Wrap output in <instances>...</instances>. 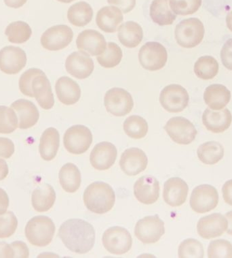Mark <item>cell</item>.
<instances>
[{
  "instance_id": "cell-21",
  "label": "cell",
  "mask_w": 232,
  "mask_h": 258,
  "mask_svg": "<svg viewBox=\"0 0 232 258\" xmlns=\"http://www.w3.org/2000/svg\"><path fill=\"white\" fill-rule=\"evenodd\" d=\"M188 191V185L185 180L178 177L169 178L164 183V201L171 207H179L186 201Z\"/></svg>"
},
{
  "instance_id": "cell-49",
  "label": "cell",
  "mask_w": 232,
  "mask_h": 258,
  "mask_svg": "<svg viewBox=\"0 0 232 258\" xmlns=\"http://www.w3.org/2000/svg\"><path fill=\"white\" fill-rule=\"evenodd\" d=\"M222 194L225 203L232 206V179L227 180L222 187Z\"/></svg>"
},
{
  "instance_id": "cell-26",
  "label": "cell",
  "mask_w": 232,
  "mask_h": 258,
  "mask_svg": "<svg viewBox=\"0 0 232 258\" xmlns=\"http://www.w3.org/2000/svg\"><path fill=\"white\" fill-rule=\"evenodd\" d=\"M55 90L58 99L65 105H73L80 99V86L69 77H62L58 79L55 85Z\"/></svg>"
},
{
  "instance_id": "cell-3",
  "label": "cell",
  "mask_w": 232,
  "mask_h": 258,
  "mask_svg": "<svg viewBox=\"0 0 232 258\" xmlns=\"http://www.w3.org/2000/svg\"><path fill=\"white\" fill-rule=\"evenodd\" d=\"M55 225L50 217L37 216L31 219L25 227V236L37 247H46L53 240Z\"/></svg>"
},
{
  "instance_id": "cell-2",
  "label": "cell",
  "mask_w": 232,
  "mask_h": 258,
  "mask_svg": "<svg viewBox=\"0 0 232 258\" xmlns=\"http://www.w3.org/2000/svg\"><path fill=\"white\" fill-rule=\"evenodd\" d=\"M84 202L89 211L96 214H104L111 211L115 205V192L109 184L94 182L85 190Z\"/></svg>"
},
{
  "instance_id": "cell-23",
  "label": "cell",
  "mask_w": 232,
  "mask_h": 258,
  "mask_svg": "<svg viewBox=\"0 0 232 258\" xmlns=\"http://www.w3.org/2000/svg\"><path fill=\"white\" fill-rule=\"evenodd\" d=\"M11 108L16 112L20 129H29L38 123L40 114L36 106L31 101L21 99L13 102Z\"/></svg>"
},
{
  "instance_id": "cell-52",
  "label": "cell",
  "mask_w": 232,
  "mask_h": 258,
  "mask_svg": "<svg viewBox=\"0 0 232 258\" xmlns=\"http://www.w3.org/2000/svg\"><path fill=\"white\" fill-rule=\"evenodd\" d=\"M5 5L13 9H19L26 4L28 0H4Z\"/></svg>"
},
{
  "instance_id": "cell-11",
  "label": "cell",
  "mask_w": 232,
  "mask_h": 258,
  "mask_svg": "<svg viewBox=\"0 0 232 258\" xmlns=\"http://www.w3.org/2000/svg\"><path fill=\"white\" fill-rule=\"evenodd\" d=\"M164 129L171 139L179 145L191 144L198 133L194 125L182 117L171 118L166 123Z\"/></svg>"
},
{
  "instance_id": "cell-30",
  "label": "cell",
  "mask_w": 232,
  "mask_h": 258,
  "mask_svg": "<svg viewBox=\"0 0 232 258\" xmlns=\"http://www.w3.org/2000/svg\"><path fill=\"white\" fill-rule=\"evenodd\" d=\"M56 201V193L49 184L38 186L32 194L33 207L38 212H46L53 207Z\"/></svg>"
},
{
  "instance_id": "cell-47",
  "label": "cell",
  "mask_w": 232,
  "mask_h": 258,
  "mask_svg": "<svg viewBox=\"0 0 232 258\" xmlns=\"http://www.w3.org/2000/svg\"><path fill=\"white\" fill-rule=\"evenodd\" d=\"M109 5L117 7L123 13H129L136 6V0H107Z\"/></svg>"
},
{
  "instance_id": "cell-8",
  "label": "cell",
  "mask_w": 232,
  "mask_h": 258,
  "mask_svg": "<svg viewBox=\"0 0 232 258\" xmlns=\"http://www.w3.org/2000/svg\"><path fill=\"white\" fill-rule=\"evenodd\" d=\"M106 110L115 117H123L130 113L134 102L130 93L125 89L114 87L108 90L104 97Z\"/></svg>"
},
{
  "instance_id": "cell-7",
  "label": "cell",
  "mask_w": 232,
  "mask_h": 258,
  "mask_svg": "<svg viewBox=\"0 0 232 258\" xmlns=\"http://www.w3.org/2000/svg\"><path fill=\"white\" fill-rule=\"evenodd\" d=\"M92 143L91 131L86 126H71L63 137V144L66 150L75 155L82 154L88 151Z\"/></svg>"
},
{
  "instance_id": "cell-17",
  "label": "cell",
  "mask_w": 232,
  "mask_h": 258,
  "mask_svg": "<svg viewBox=\"0 0 232 258\" xmlns=\"http://www.w3.org/2000/svg\"><path fill=\"white\" fill-rule=\"evenodd\" d=\"M227 229V221L225 215L213 213L202 217L197 224V231L201 237L205 239L221 236Z\"/></svg>"
},
{
  "instance_id": "cell-31",
  "label": "cell",
  "mask_w": 232,
  "mask_h": 258,
  "mask_svg": "<svg viewBox=\"0 0 232 258\" xmlns=\"http://www.w3.org/2000/svg\"><path fill=\"white\" fill-rule=\"evenodd\" d=\"M150 15L152 21L160 26L172 25L177 18L170 7L169 0H153Z\"/></svg>"
},
{
  "instance_id": "cell-25",
  "label": "cell",
  "mask_w": 232,
  "mask_h": 258,
  "mask_svg": "<svg viewBox=\"0 0 232 258\" xmlns=\"http://www.w3.org/2000/svg\"><path fill=\"white\" fill-rule=\"evenodd\" d=\"M123 12L117 7H105L98 11L96 23L98 28L105 33H115L123 22Z\"/></svg>"
},
{
  "instance_id": "cell-18",
  "label": "cell",
  "mask_w": 232,
  "mask_h": 258,
  "mask_svg": "<svg viewBox=\"0 0 232 258\" xmlns=\"http://www.w3.org/2000/svg\"><path fill=\"white\" fill-rule=\"evenodd\" d=\"M77 47L80 51L90 56H98L104 53L107 42L100 33L93 30L83 31L77 36Z\"/></svg>"
},
{
  "instance_id": "cell-53",
  "label": "cell",
  "mask_w": 232,
  "mask_h": 258,
  "mask_svg": "<svg viewBox=\"0 0 232 258\" xmlns=\"http://www.w3.org/2000/svg\"><path fill=\"white\" fill-rule=\"evenodd\" d=\"M8 174H9V166L7 163L3 159H0V180L5 179Z\"/></svg>"
},
{
  "instance_id": "cell-55",
  "label": "cell",
  "mask_w": 232,
  "mask_h": 258,
  "mask_svg": "<svg viewBox=\"0 0 232 258\" xmlns=\"http://www.w3.org/2000/svg\"><path fill=\"white\" fill-rule=\"evenodd\" d=\"M226 25H227V28L232 32V10L226 17Z\"/></svg>"
},
{
  "instance_id": "cell-43",
  "label": "cell",
  "mask_w": 232,
  "mask_h": 258,
  "mask_svg": "<svg viewBox=\"0 0 232 258\" xmlns=\"http://www.w3.org/2000/svg\"><path fill=\"white\" fill-rule=\"evenodd\" d=\"M18 221L14 213L7 211L0 215V238H9L16 232Z\"/></svg>"
},
{
  "instance_id": "cell-34",
  "label": "cell",
  "mask_w": 232,
  "mask_h": 258,
  "mask_svg": "<svg viewBox=\"0 0 232 258\" xmlns=\"http://www.w3.org/2000/svg\"><path fill=\"white\" fill-rule=\"evenodd\" d=\"M197 154L203 164L214 165L223 158L224 148L218 142H207L198 147Z\"/></svg>"
},
{
  "instance_id": "cell-1",
  "label": "cell",
  "mask_w": 232,
  "mask_h": 258,
  "mask_svg": "<svg viewBox=\"0 0 232 258\" xmlns=\"http://www.w3.org/2000/svg\"><path fill=\"white\" fill-rule=\"evenodd\" d=\"M59 236L67 249L79 254L88 253L95 242L93 226L80 219H71L64 222L60 227Z\"/></svg>"
},
{
  "instance_id": "cell-36",
  "label": "cell",
  "mask_w": 232,
  "mask_h": 258,
  "mask_svg": "<svg viewBox=\"0 0 232 258\" xmlns=\"http://www.w3.org/2000/svg\"><path fill=\"white\" fill-rule=\"evenodd\" d=\"M217 61L211 56H202L197 60L194 65V73L199 79L210 80L218 73Z\"/></svg>"
},
{
  "instance_id": "cell-50",
  "label": "cell",
  "mask_w": 232,
  "mask_h": 258,
  "mask_svg": "<svg viewBox=\"0 0 232 258\" xmlns=\"http://www.w3.org/2000/svg\"><path fill=\"white\" fill-rule=\"evenodd\" d=\"M9 207V198L7 192L0 188V215L7 212Z\"/></svg>"
},
{
  "instance_id": "cell-28",
  "label": "cell",
  "mask_w": 232,
  "mask_h": 258,
  "mask_svg": "<svg viewBox=\"0 0 232 258\" xmlns=\"http://www.w3.org/2000/svg\"><path fill=\"white\" fill-rule=\"evenodd\" d=\"M119 39L126 47L133 48L140 44L144 38V31L140 25L134 21H127L119 29Z\"/></svg>"
},
{
  "instance_id": "cell-54",
  "label": "cell",
  "mask_w": 232,
  "mask_h": 258,
  "mask_svg": "<svg viewBox=\"0 0 232 258\" xmlns=\"http://www.w3.org/2000/svg\"><path fill=\"white\" fill-rule=\"evenodd\" d=\"M225 217L227 221V229L226 232L232 236V211L226 213Z\"/></svg>"
},
{
  "instance_id": "cell-38",
  "label": "cell",
  "mask_w": 232,
  "mask_h": 258,
  "mask_svg": "<svg viewBox=\"0 0 232 258\" xmlns=\"http://www.w3.org/2000/svg\"><path fill=\"white\" fill-rule=\"evenodd\" d=\"M123 50L117 44L108 42L104 53L97 56L98 63L105 69H112L119 65L123 59Z\"/></svg>"
},
{
  "instance_id": "cell-9",
  "label": "cell",
  "mask_w": 232,
  "mask_h": 258,
  "mask_svg": "<svg viewBox=\"0 0 232 258\" xmlns=\"http://www.w3.org/2000/svg\"><path fill=\"white\" fill-rule=\"evenodd\" d=\"M164 233V223L158 215L140 219L135 228V236L145 244H153L158 242Z\"/></svg>"
},
{
  "instance_id": "cell-16",
  "label": "cell",
  "mask_w": 232,
  "mask_h": 258,
  "mask_svg": "<svg viewBox=\"0 0 232 258\" xmlns=\"http://www.w3.org/2000/svg\"><path fill=\"white\" fill-rule=\"evenodd\" d=\"M148 158L144 151L136 147L128 149L122 155L120 166L128 176H136L146 169Z\"/></svg>"
},
{
  "instance_id": "cell-37",
  "label": "cell",
  "mask_w": 232,
  "mask_h": 258,
  "mask_svg": "<svg viewBox=\"0 0 232 258\" xmlns=\"http://www.w3.org/2000/svg\"><path fill=\"white\" fill-rule=\"evenodd\" d=\"M123 127L126 135L134 139H143L148 132V122L138 115L128 117L124 123Z\"/></svg>"
},
{
  "instance_id": "cell-22",
  "label": "cell",
  "mask_w": 232,
  "mask_h": 258,
  "mask_svg": "<svg viewBox=\"0 0 232 258\" xmlns=\"http://www.w3.org/2000/svg\"><path fill=\"white\" fill-rule=\"evenodd\" d=\"M232 115L227 108L214 110L206 108L202 114V123L208 131L219 134L227 131L231 125Z\"/></svg>"
},
{
  "instance_id": "cell-29",
  "label": "cell",
  "mask_w": 232,
  "mask_h": 258,
  "mask_svg": "<svg viewBox=\"0 0 232 258\" xmlns=\"http://www.w3.org/2000/svg\"><path fill=\"white\" fill-rule=\"evenodd\" d=\"M60 145V135L57 129L49 127L42 134L40 139V156L44 160L51 161L57 156Z\"/></svg>"
},
{
  "instance_id": "cell-15",
  "label": "cell",
  "mask_w": 232,
  "mask_h": 258,
  "mask_svg": "<svg viewBox=\"0 0 232 258\" xmlns=\"http://www.w3.org/2000/svg\"><path fill=\"white\" fill-rule=\"evenodd\" d=\"M65 69L73 77L81 80L86 79L93 73V60L84 52H74L67 57Z\"/></svg>"
},
{
  "instance_id": "cell-32",
  "label": "cell",
  "mask_w": 232,
  "mask_h": 258,
  "mask_svg": "<svg viewBox=\"0 0 232 258\" xmlns=\"http://www.w3.org/2000/svg\"><path fill=\"white\" fill-rule=\"evenodd\" d=\"M61 187L68 193H75L80 187L82 177L80 170L75 164L68 163L64 165L59 172Z\"/></svg>"
},
{
  "instance_id": "cell-44",
  "label": "cell",
  "mask_w": 232,
  "mask_h": 258,
  "mask_svg": "<svg viewBox=\"0 0 232 258\" xmlns=\"http://www.w3.org/2000/svg\"><path fill=\"white\" fill-rule=\"evenodd\" d=\"M43 73L41 70L37 69H32L25 72L19 79V89L22 94L34 98L32 87V81L36 76Z\"/></svg>"
},
{
  "instance_id": "cell-35",
  "label": "cell",
  "mask_w": 232,
  "mask_h": 258,
  "mask_svg": "<svg viewBox=\"0 0 232 258\" xmlns=\"http://www.w3.org/2000/svg\"><path fill=\"white\" fill-rule=\"evenodd\" d=\"M5 34L11 43L22 44L30 39L32 30L28 23L19 21L8 25Z\"/></svg>"
},
{
  "instance_id": "cell-40",
  "label": "cell",
  "mask_w": 232,
  "mask_h": 258,
  "mask_svg": "<svg viewBox=\"0 0 232 258\" xmlns=\"http://www.w3.org/2000/svg\"><path fill=\"white\" fill-rule=\"evenodd\" d=\"M202 0H169L170 7L176 15L194 14L202 6Z\"/></svg>"
},
{
  "instance_id": "cell-10",
  "label": "cell",
  "mask_w": 232,
  "mask_h": 258,
  "mask_svg": "<svg viewBox=\"0 0 232 258\" xmlns=\"http://www.w3.org/2000/svg\"><path fill=\"white\" fill-rule=\"evenodd\" d=\"M189 101L188 93L181 85H168L160 93V102L162 107L173 113L182 112L188 105Z\"/></svg>"
},
{
  "instance_id": "cell-45",
  "label": "cell",
  "mask_w": 232,
  "mask_h": 258,
  "mask_svg": "<svg viewBox=\"0 0 232 258\" xmlns=\"http://www.w3.org/2000/svg\"><path fill=\"white\" fill-rule=\"evenodd\" d=\"M221 59L225 69L232 71V38L224 44L221 50Z\"/></svg>"
},
{
  "instance_id": "cell-6",
  "label": "cell",
  "mask_w": 232,
  "mask_h": 258,
  "mask_svg": "<svg viewBox=\"0 0 232 258\" xmlns=\"http://www.w3.org/2000/svg\"><path fill=\"white\" fill-rule=\"evenodd\" d=\"M104 247L114 255H123L130 251L133 246V238L130 232L122 227L108 228L102 238Z\"/></svg>"
},
{
  "instance_id": "cell-27",
  "label": "cell",
  "mask_w": 232,
  "mask_h": 258,
  "mask_svg": "<svg viewBox=\"0 0 232 258\" xmlns=\"http://www.w3.org/2000/svg\"><path fill=\"white\" fill-rule=\"evenodd\" d=\"M231 99V93L224 85H210L205 90L204 100L206 105L214 110L223 109Z\"/></svg>"
},
{
  "instance_id": "cell-33",
  "label": "cell",
  "mask_w": 232,
  "mask_h": 258,
  "mask_svg": "<svg viewBox=\"0 0 232 258\" xmlns=\"http://www.w3.org/2000/svg\"><path fill=\"white\" fill-rule=\"evenodd\" d=\"M93 15L91 6L85 2H79L69 7L67 19L74 26L84 27L92 21Z\"/></svg>"
},
{
  "instance_id": "cell-19",
  "label": "cell",
  "mask_w": 232,
  "mask_h": 258,
  "mask_svg": "<svg viewBox=\"0 0 232 258\" xmlns=\"http://www.w3.org/2000/svg\"><path fill=\"white\" fill-rule=\"evenodd\" d=\"M117 156L115 145L109 142H102L92 149L90 156V164L96 170H108L115 163Z\"/></svg>"
},
{
  "instance_id": "cell-14",
  "label": "cell",
  "mask_w": 232,
  "mask_h": 258,
  "mask_svg": "<svg viewBox=\"0 0 232 258\" xmlns=\"http://www.w3.org/2000/svg\"><path fill=\"white\" fill-rule=\"evenodd\" d=\"M26 53L21 48L6 46L0 50V71L7 75L20 73L27 64Z\"/></svg>"
},
{
  "instance_id": "cell-4",
  "label": "cell",
  "mask_w": 232,
  "mask_h": 258,
  "mask_svg": "<svg viewBox=\"0 0 232 258\" xmlns=\"http://www.w3.org/2000/svg\"><path fill=\"white\" fill-rule=\"evenodd\" d=\"M204 27L200 19L189 18L181 21L176 26L175 37L181 47H196L202 42L204 36Z\"/></svg>"
},
{
  "instance_id": "cell-56",
  "label": "cell",
  "mask_w": 232,
  "mask_h": 258,
  "mask_svg": "<svg viewBox=\"0 0 232 258\" xmlns=\"http://www.w3.org/2000/svg\"><path fill=\"white\" fill-rule=\"evenodd\" d=\"M57 1L59 2V3L69 4L72 3L73 1H75V0H57Z\"/></svg>"
},
{
  "instance_id": "cell-5",
  "label": "cell",
  "mask_w": 232,
  "mask_h": 258,
  "mask_svg": "<svg viewBox=\"0 0 232 258\" xmlns=\"http://www.w3.org/2000/svg\"><path fill=\"white\" fill-rule=\"evenodd\" d=\"M167 60V50L159 42H147L139 50V61L147 71H160L165 67Z\"/></svg>"
},
{
  "instance_id": "cell-13",
  "label": "cell",
  "mask_w": 232,
  "mask_h": 258,
  "mask_svg": "<svg viewBox=\"0 0 232 258\" xmlns=\"http://www.w3.org/2000/svg\"><path fill=\"white\" fill-rule=\"evenodd\" d=\"M73 33L70 27L55 25L48 28L41 37V44L45 49L57 51L66 48L72 41Z\"/></svg>"
},
{
  "instance_id": "cell-24",
  "label": "cell",
  "mask_w": 232,
  "mask_h": 258,
  "mask_svg": "<svg viewBox=\"0 0 232 258\" xmlns=\"http://www.w3.org/2000/svg\"><path fill=\"white\" fill-rule=\"evenodd\" d=\"M33 94L39 105L43 109L50 110L55 104L51 85L45 73L40 74L34 79L32 84Z\"/></svg>"
},
{
  "instance_id": "cell-12",
  "label": "cell",
  "mask_w": 232,
  "mask_h": 258,
  "mask_svg": "<svg viewBox=\"0 0 232 258\" xmlns=\"http://www.w3.org/2000/svg\"><path fill=\"white\" fill-rule=\"evenodd\" d=\"M218 203L217 190L213 186L201 185L193 189L190 198L191 208L197 213L213 210Z\"/></svg>"
},
{
  "instance_id": "cell-41",
  "label": "cell",
  "mask_w": 232,
  "mask_h": 258,
  "mask_svg": "<svg viewBox=\"0 0 232 258\" xmlns=\"http://www.w3.org/2000/svg\"><path fill=\"white\" fill-rule=\"evenodd\" d=\"M178 255L179 257H203L204 248L198 240L188 238L180 244Z\"/></svg>"
},
{
  "instance_id": "cell-51",
  "label": "cell",
  "mask_w": 232,
  "mask_h": 258,
  "mask_svg": "<svg viewBox=\"0 0 232 258\" xmlns=\"http://www.w3.org/2000/svg\"><path fill=\"white\" fill-rule=\"evenodd\" d=\"M0 257H13V251L11 244L0 242Z\"/></svg>"
},
{
  "instance_id": "cell-42",
  "label": "cell",
  "mask_w": 232,
  "mask_h": 258,
  "mask_svg": "<svg viewBox=\"0 0 232 258\" xmlns=\"http://www.w3.org/2000/svg\"><path fill=\"white\" fill-rule=\"evenodd\" d=\"M208 257H232V244L227 240H212L208 247Z\"/></svg>"
},
{
  "instance_id": "cell-46",
  "label": "cell",
  "mask_w": 232,
  "mask_h": 258,
  "mask_svg": "<svg viewBox=\"0 0 232 258\" xmlns=\"http://www.w3.org/2000/svg\"><path fill=\"white\" fill-rule=\"evenodd\" d=\"M15 153V145L11 139L0 137V158L9 159Z\"/></svg>"
},
{
  "instance_id": "cell-20",
  "label": "cell",
  "mask_w": 232,
  "mask_h": 258,
  "mask_svg": "<svg viewBox=\"0 0 232 258\" xmlns=\"http://www.w3.org/2000/svg\"><path fill=\"white\" fill-rule=\"evenodd\" d=\"M135 198L144 205H152L160 197V184L157 178L145 175L139 178L134 185Z\"/></svg>"
},
{
  "instance_id": "cell-39",
  "label": "cell",
  "mask_w": 232,
  "mask_h": 258,
  "mask_svg": "<svg viewBox=\"0 0 232 258\" xmlns=\"http://www.w3.org/2000/svg\"><path fill=\"white\" fill-rule=\"evenodd\" d=\"M18 117L12 108L0 106V134H11L19 127Z\"/></svg>"
},
{
  "instance_id": "cell-48",
  "label": "cell",
  "mask_w": 232,
  "mask_h": 258,
  "mask_svg": "<svg viewBox=\"0 0 232 258\" xmlns=\"http://www.w3.org/2000/svg\"><path fill=\"white\" fill-rule=\"evenodd\" d=\"M13 251V257H28L30 251L27 244L22 241H15L11 244Z\"/></svg>"
}]
</instances>
